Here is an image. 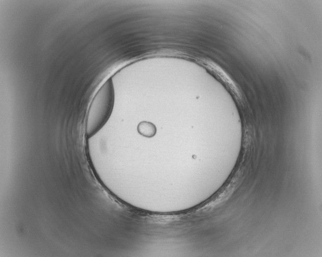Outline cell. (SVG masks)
Returning <instances> with one entry per match:
<instances>
[{
    "label": "cell",
    "mask_w": 322,
    "mask_h": 257,
    "mask_svg": "<svg viewBox=\"0 0 322 257\" xmlns=\"http://www.w3.org/2000/svg\"><path fill=\"white\" fill-rule=\"evenodd\" d=\"M114 102L113 83L110 78L99 89L90 105L86 124L88 137L96 134L106 123L112 113Z\"/></svg>",
    "instance_id": "obj_1"
},
{
    "label": "cell",
    "mask_w": 322,
    "mask_h": 257,
    "mask_svg": "<svg viewBox=\"0 0 322 257\" xmlns=\"http://www.w3.org/2000/svg\"><path fill=\"white\" fill-rule=\"evenodd\" d=\"M137 130L139 134L146 137H152L156 132L155 126L151 122L145 121L138 124Z\"/></svg>",
    "instance_id": "obj_2"
}]
</instances>
